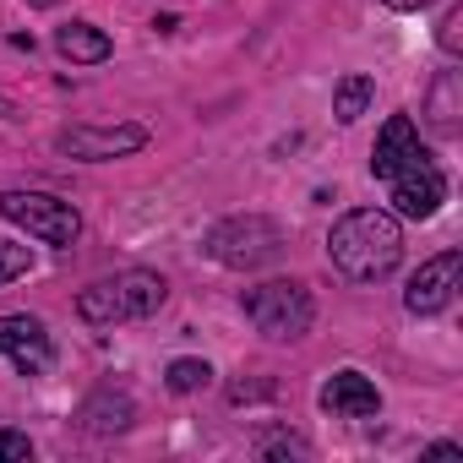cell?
Listing matches in <instances>:
<instances>
[{
  "instance_id": "cell-21",
  "label": "cell",
  "mask_w": 463,
  "mask_h": 463,
  "mask_svg": "<svg viewBox=\"0 0 463 463\" xmlns=\"http://www.w3.org/2000/svg\"><path fill=\"white\" fill-rule=\"evenodd\" d=\"M387 12H425V6H436V0H382Z\"/></svg>"
},
{
  "instance_id": "cell-5",
  "label": "cell",
  "mask_w": 463,
  "mask_h": 463,
  "mask_svg": "<svg viewBox=\"0 0 463 463\" xmlns=\"http://www.w3.org/2000/svg\"><path fill=\"white\" fill-rule=\"evenodd\" d=\"M0 218L39 235L44 246H61V251L77 246V235H82V213L50 191H0Z\"/></svg>"
},
{
  "instance_id": "cell-9",
  "label": "cell",
  "mask_w": 463,
  "mask_h": 463,
  "mask_svg": "<svg viewBox=\"0 0 463 463\" xmlns=\"http://www.w3.org/2000/svg\"><path fill=\"white\" fill-rule=\"evenodd\" d=\"M0 354H12V365L23 376H39L50 371L55 349H50V333L39 317H0Z\"/></svg>"
},
{
  "instance_id": "cell-7",
  "label": "cell",
  "mask_w": 463,
  "mask_h": 463,
  "mask_svg": "<svg viewBox=\"0 0 463 463\" xmlns=\"http://www.w3.org/2000/svg\"><path fill=\"white\" fill-rule=\"evenodd\" d=\"M387 185H392V207H398V218H436V207L447 202V175L430 164V153H425L420 164L398 169Z\"/></svg>"
},
{
  "instance_id": "cell-11",
  "label": "cell",
  "mask_w": 463,
  "mask_h": 463,
  "mask_svg": "<svg viewBox=\"0 0 463 463\" xmlns=\"http://www.w3.org/2000/svg\"><path fill=\"white\" fill-rule=\"evenodd\" d=\"M322 409H327L333 420H371V414H382V392H376L360 371H338V376L322 387Z\"/></svg>"
},
{
  "instance_id": "cell-17",
  "label": "cell",
  "mask_w": 463,
  "mask_h": 463,
  "mask_svg": "<svg viewBox=\"0 0 463 463\" xmlns=\"http://www.w3.org/2000/svg\"><path fill=\"white\" fill-rule=\"evenodd\" d=\"M28 268H33V251H28V246H17V241H0V289H6V284H17Z\"/></svg>"
},
{
  "instance_id": "cell-3",
  "label": "cell",
  "mask_w": 463,
  "mask_h": 463,
  "mask_svg": "<svg viewBox=\"0 0 463 463\" xmlns=\"http://www.w3.org/2000/svg\"><path fill=\"white\" fill-rule=\"evenodd\" d=\"M207 257L218 268H235V273H257L268 262L284 257V229L268 213H235L207 229Z\"/></svg>"
},
{
  "instance_id": "cell-20",
  "label": "cell",
  "mask_w": 463,
  "mask_h": 463,
  "mask_svg": "<svg viewBox=\"0 0 463 463\" xmlns=\"http://www.w3.org/2000/svg\"><path fill=\"white\" fill-rule=\"evenodd\" d=\"M425 458H430V463H458L463 447H458V441H436V447H425Z\"/></svg>"
},
{
  "instance_id": "cell-22",
  "label": "cell",
  "mask_w": 463,
  "mask_h": 463,
  "mask_svg": "<svg viewBox=\"0 0 463 463\" xmlns=\"http://www.w3.org/2000/svg\"><path fill=\"white\" fill-rule=\"evenodd\" d=\"M39 6H55V0H39Z\"/></svg>"
},
{
  "instance_id": "cell-13",
  "label": "cell",
  "mask_w": 463,
  "mask_h": 463,
  "mask_svg": "<svg viewBox=\"0 0 463 463\" xmlns=\"http://www.w3.org/2000/svg\"><path fill=\"white\" fill-rule=\"evenodd\" d=\"M55 50L71 61V66H99V61H109V33L104 28H93V23H66L61 33H55Z\"/></svg>"
},
{
  "instance_id": "cell-18",
  "label": "cell",
  "mask_w": 463,
  "mask_h": 463,
  "mask_svg": "<svg viewBox=\"0 0 463 463\" xmlns=\"http://www.w3.org/2000/svg\"><path fill=\"white\" fill-rule=\"evenodd\" d=\"M436 44H441V55H463V6H452V12L441 17Z\"/></svg>"
},
{
  "instance_id": "cell-2",
  "label": "cell",
  "mask_w": 463,
  "mask_h": 463,
  "mask_svg": "<svg viewBox=\"0 0 463 463\" xmlns=\"http://www.w3.org/2000/svg\"><path fill=\"white\" fill-rule=\"evenodd\" d=\"M169 300V284L147 268H126L115 279H99L77 295V317L93 322V327H115V322H147L158 317Z\"/></svg>"
},
{
  "instance_id": "cell-16",
  "label": "cell",
  "mask_w": 463,
  "mask_h": 463,
  "mask_svg": "<svg viewBox=\"0 0 463 463\" xmlns=\"http://www.w3.org/2000/svg\"><path fill=\"white\" fill-rule=\"evenodd\" d=\"M207 376H213V365H207V360H175V365L164 371L169 392H196V387H207Z\"/></svg>"
},
{
  "instance_id": "cell-19",
  "label": "cell",
  "mask_w": 463,
  "mask_h": 463,
  "mask_svg": "<svg viewBox=\"0 0 463 463\" xmlns=\"http://www.w3.org/2000/svg\"><path fill=\"white\" fill-rule=\"evenodd\" d=\"M33 458V441L23 430H0V463H28Z\"/></svg>"
},
{
  "instance_id": "cell-4",
  "label": "cell",
  "mask_w": 463,
  "mask_h": 463,
  "mask_svg": "<svg viewBox=\"0 0 463 463\" xmlns=\"http://www.w3.org/2000/svg\"><path fill=\"white\" fill-rule=\"evenodd\" d=\"M246 317H251V327L262 333V338H273V344H295V338H306L311 333V317H317V306H311V289L300 284V279H273V284H257V289H246Z\"/></svg>"
},
{
  "instance_id": "cell-14",
  "label": "cell",
  "mask_w": 463,
  "mask_h": 463,
  "mask_svg": "<svg viewBox=\"0 0 463 463\" xmlns=\"http://www.w3.org/2000/svg\"><path fill=\"white\" fill-rule=\"evenodd\" d=\"M425 115H430V126L441 131V137H458L463 131V77L458 71H441L436 82H430V99H425Z\"/></svg>"
},
{
  "instance_id": "cell-1",
  "label": "cell",
  "mask_w": 463,
  "mask_h": 463,
  "mask_svg": "<svg viewBox=\"0 0 463 463\" xmlns=\"http://www.w3.org/2000/svg\"><path fill=\"white\" fill-rule=\"evenodd\" d=\"M327 262L354 279V284H376L403 262V229L387 207H354L333 223L327 235Z\"/></svg>"
},
{
  "instance_id": "cell-15",
  "label": "cell",
  "mask_w": 463,
  "mask_h": 463,
  "mask_svg": "<svg viewBox=\"0 0 463 463\" xmlns=\"http://www.w3.org/2000/svg\"><path fill=\"white\" fill-rule=\"evenodd\" d=\"M371 99H376V82H371L365 71H349V77L333 88V115H338L344 126H354V120L371 109Z\"/></svg>"
},
{
  "instance_id": "cell-10",
  "label": "cell",
  "mask_w": 463,
  "mask_h": 463,
  "mask_svg": "<svg viewBox=\"0 0 463 463\" xmlns=\"http://www.w3.org/2000/svg\"><path fill=\"white\" fill-rule=\"evenodd\" d=\"M420 158H425V147H420L414 120H409V115H392V120L382 126L376 147H371V175H376V180H392L398 169H409V164H420Z\"/></svg>"
},
{
  "instance_id": "cell-8",
  "label": "cell",
  "mask_w": 463,
  "mask_h": 463,
  "mask_svg": "<svg viewBox=\"0 0 463 463\" xmlns=\"http://www.w3.org/2000/svg\"><path fill=\"white\" fill-rule=\"evenodd\" d=\"M458 273H463V257H458V251L430 257V262L409 279L403 306H409L414 317H436V311H447V300H452V289H458Z\"/></svg>"
},
{
  "instance_id": "cell-6",
  "label": "cell",
  "mask_w": 463,
  "mask_h": 463,
  "mask_svg": "<svg viewBox=\"0 0 463 463\" xmlns=\"http://www.w3.org/2000/svg\"><path fill=\"white\" fill-rule=\"evenodd\" d=\"M55 147L66 158H82V164H104V158H126L137 147H147V131L142 126H66L55 137Z\"/></svg>"
},
{
  "instance_id": "cell-12",
  "label": "cell",
  "mask_w": 463,
  "mask_h": 463,
  "mask_svg": "<svg viewBox=\"0 0 463 463\" xmlns=\"http://www.w3.org/2000/svg\"><path fill=\"white\" fill-rule=\"evenodd\" d=\"M131 414H137V403H131L126 392L99 387V392L82 403V430H93V436H115V430H126V425H131Z\"/></svg>"
}]
</instances>
